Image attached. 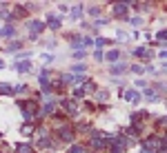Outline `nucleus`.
Instances as JSON below:
<instances>
[{
    "label": "nucleus",
    "instance_id": "5",
    "mask_svg": "<svg viewBox=\"0 0 167 153\" xmlns=\"http://www.w3.org/2000/svg\"><path fill=\"white\" fill-rule=\"evenodd\" d=\"M49 27H54V29H56V27H60V22L56 20V18H51V20H49Z\"/></svg>",
    "mask_w": 167,
    "mask_h": 153
},
{
    "label": "nucleus",
    "instance_id": "4",
    "mask_svg": "<svg viewBox=\"0 0 167 153\" xmlns=\"http://www.w3.org/2000/svg\"><path fill=\"white\" fill-rule=\"evenodd\" d=\"M18 153H31L29 144H20V147H18Z\"/></svg>",
    "mask_w": 167,
    "mask_h": 153
},
{
    "label": "nucleus",
    "instance_id": "2",
    "mask_svg": "<svg viewBox=\"0 0 167 153\" xmlns=\"http://www.w3.org/2000/svg\"><path fill=\"white\" fill-rule=\"evenodd\" d=\"M18 69H20V71H29L31 69V62H20V64H18Z\"/></svg>",
    "mask_w": 167,
    "mask_h": 153
},
{
    "label": "nucleus",
    "instance_id": "3",
    "mask_svg": "<svg viewBox=\"0 0 167 153\" xmlns=\"http://www.w3.org/2000/svg\"><path fill=\"white\" fill-rule=\"evenodd\" d=\"M2 33H5L7 38H11V36H16V31L11 29V27H5V29H2Z\"/></svg>",
    "mask_w": 167,
    "mask_h": 153
},
{
    "label": "nucleus",
    "instance_id": "1",
    "mask_svg": "<svg viewBox=\"0 0 167 153\" xmlns=\"http://www.w3.org/2000/svg\"><path fill=\"white\" fill-rule=\"evenodd\" d=\"M29 29H31V33H40V31H42V25H40V22H31Z\"/></svg>",
    "mask_w": 167,
    "mask_h": 153
},
{
    "label": "nucleus",
    "instance_id": "6",
    "mask_svg": "<svg viewBox=\"0 0 167 153\" xmlns=\"http://www.w3.org/2000/svg\"><path fill=\"white\" fill-rule=\"evenodd\" d=\"M118 58V51H109V60H116Z\"/></svg>",
    "mask_w": 167,
    "mask_h": 153
},
{
    "label": "nucleus",
    "instance_id": "7",
    "mask_svg": "<svg viewBox=\"0 0 167 153\" xmlns=\"http://www.w3.org/2000/svg\"><path fill=\"white\" fill-rule=\"evenodd\" d=\"M2 67H5V62H2V60H0V69H2Z\"/></svg>",
    "mask_w": 167,
    "mask_h": 153
}]
</instances>
